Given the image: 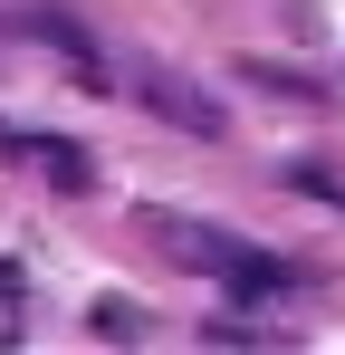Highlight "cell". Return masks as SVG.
Returning a JSON list of instances; mask_svg holds the SVG:
<instances>
[{
  "label": "cell",
  "instance_id": "7a4b0ae2",
  "mask_svg": "<svg viewBox=\"0 0 345 355\" xmlns=\"http://www.w3.org/2000/svg\"><path fill=\"white\" fill-rule=\"evenodd\" d=\"M134 96H144L163 125H182V135H221V96H202L182 67H154V58H144V67H134Z\"/></svg>",
  "mask_w": 345,
  "mask_h": 355
},
{
  "label": "cell",
  "instance_id": "6da1fadb",
  "mask_svg": "<svg viewBox=\"0 0 345 355\" xmlns=\"http://www.w3.org/2000/svg\"><path fill=\"white\" fill-rule=\"evenodd\" d=\"M154 250H172L182 269H202V279H221L230 297H288L307 269L297 259H278V250H259V240L221 231V221H182V211H163L154 221Z\"/></svg>",
  "mask_w": 345,
  "mask_h": 355
}]
</instances>
